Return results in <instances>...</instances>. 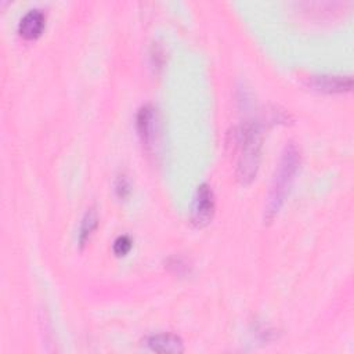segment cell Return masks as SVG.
<instances>
[{"label":"cell","instance_id":"1","mask_svg":"<svg viewBox=\"0 0 354 354\" xmlns=\"http://www.w3.org/2000/svg\"><path fill=\"white\" fill-rule=\"evenodd\" d=\"M261 131L256 122H245L232 133V144L236 149V178L242 184L250 183L260 165Z\"/></svg>","mask_w":354,"mask_h":354},{"label":"cell","instance_id":"2","mask_svg":"<svg viewBox=\"0 0 354 354\" xmlns=\"http://www.w3.org/2000/svg\"><path fill=\"white\" fill-rule=\"evenodd\" d=\"M300 165V153L295 144H288L281 155L275 176L272 178L270 192L267 196L264 217L266 220H272L279 212L281 206L285 202V198L290 189V185L295 180L296 171Z\"/></svg>","mask_w":354,"mask_h":354},{"label":"cell","instance_id":"3","mask_svg":"<svg viewBox=\"0 0 354 354\" xmlns=\"http://www.w3.org/2000/svg\"><path fill=\"white\" fill-rule=\"evenodd\" d=\"M214 194L209 184H201L195 192L192 209H191V221L195 227L207 225L214 214Z\"/></svg>","mask_w":354,"mask_h":354},{"label":"cell","instance_id":"4","mask_svg":"<svg viewBox=\"0 0 354 354\" xmlns=\"http://www.w3.org/2000/svg\"><path fill=\"white\" fill-rule=\"evenodd\" d=\"M136 127L142 145L149 149L152 147L156 130V112L152 105L147 104L138 109L136 118Z\"/></svg>","mask_w":354,"mask_h":354},{"label":"cell","instance_id":"5","mask_svg":"<svg viewBox=\"0 0 354 354\" xmlns=\"http://www.w3.org/2000/svg\"><path fill=\"white\" fill-rule=\"evenodd\" d=\"M142 343L155 353H183L184 351V343L180 336L170 333V332H162V333H153L147 336Z\"/></svg>","mask_w":354,"mask_h":354},{"label":"cell","instance_id":"6","mask_svg":"<svg viewBox=\"0 0 354 354\" xmlns=\"http://www.w3.org/2000/svg\"><path fill=\"white\" fill-rule=\"evenodd\" d=\"M308 83L311 87H314L318 91L344 93L351 90L353 79L350 76H342V75H317V76H311Z\"/></svg>","mask_w":354,"mask_h":354},{"label":"cell","instance_id":"7","mask_svg":"<svg viewBox=\"0 0 354 354\" xmlns=\"http://www.w3.org/2000/svg\"><path fill=\"white\" fill-rule=\"evenodd\" d=\"M46 24V17L39 8H32L25 12L18 24V32L24 39L32 40L41 35Z\"/></svg>","mask_w":354,"mask_h":354},{"label":"cell","instance_id":"8","mask_svg":"<svg viewBox=\"0 0 354 354\" xmlns=\"http://www.w3.org/2000/svg\"><path fill=\"white\" fill-rule=\"evenodd\" d=\"M98 225V216H97V210L94 207H90L83 218H82V223H80V227H79V245L80 246H84L86 242L90 239L91 234L94 232V230L97 228Z\"/></svg>","mask_w":354,"mask_h":354},{"label":"cell","instance_id":"9","mask_svg":"<svg viewBox=\"0 0 354 354\" xmlns=\"http://www.w3.org/2000/svg\"><path fill=\"white\" fill-rule=\"evenodd\" d=\"M131 239L127 235H119L115 241H113V253L116 256H124L130 252L131 249Z\"/></svg>","mask_w":354,"mask_h":354},{"label":"cell","instance_id":"10","mask_svg":"<svg viewBox=\"0 0 354 354\" xmlns=\"http://www.w3.org/2000/svg\"><path fill=\"white\" fill-rule=\"evenodd\" d=\"M115 192L120 199L127 198V195L130 194V183L124 176H120L116 183H115Z\"/></svg>","mask_w":354,"mask_h":354}]
</instances>
